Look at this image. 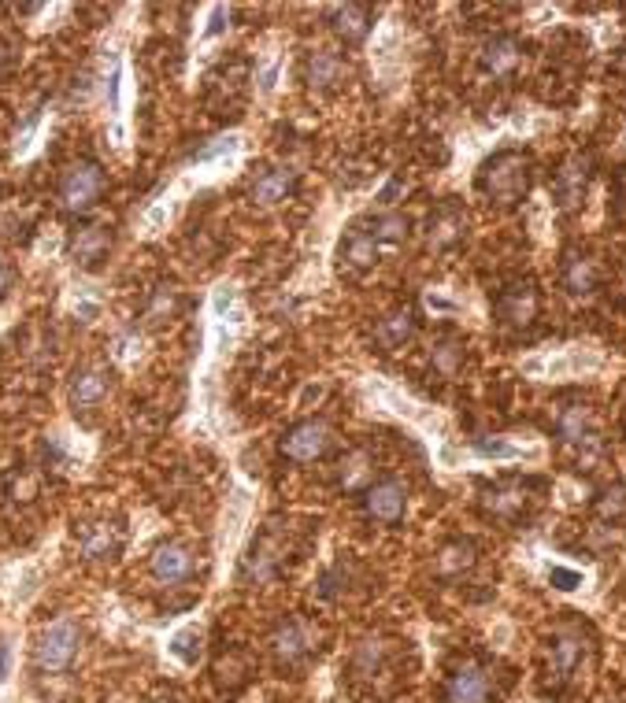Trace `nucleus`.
Wrapping results in <instances>:
<instances>
[{"label":"nucleus","instance_id":"f257e3e1","mask_svg":"<svg viewBox=\"0 0 626 703\" xmlns=\"http://www.w3.org/2000/svg\"><path fill=\"white\" fill-rule=\"evenodd\" d=\"M530 182H534V163H530V156H523V152H515V149H501V152H493V156L479 167V178H474V186H479V193L490 204L512 208V204H519L530 193Z\"/></svg>","mask_w":626,"mask_h":703},{"label":"nucleus","instance_id":"f03ea898","mask_svg":"<svg viewBox=\"0 0 626 703\" xmlns=\"http://www.w3.org/2000/svg\"><path fill=\"white\" fill-rule=\"evenodd\" d=\"M289 552H293L289 529H282V523H271L264 534L249 545V552L241 556L238 582L241 585H264V582H271V578H278L282 570H286Z\"/></svg>","mask_w":626,"mask_h":703},{"label":"nucleus","instance_id":"7ed1b4c3","mask_svg":"<svg viewBox=\"0 0 626 703\" xmlns=\"http://www.w3.org/2000/svg\"><path fill=\"white\" fill-rule=\"evenodd\" d=\"M557 441L563 452L571 455L579 466H593L601 460V433H597V419H593V407L574 400L563 404L557 415Z\"/></svg>","mask_w":626,"mask_h":703},{"label":"nucleus","instance_id":"20e7f679","mask_svg":"<svg viewBox=\"0 0 626 703\" xmlns=\"http://www.w3.org/2000/svg\"><path fill=\"white\" fill-rule=\"evenodd\" d=\"M319 640H322V634L308 623V618L286 615V618H278L275 629H271L267 645H271V656H275L278 670H305L311 659L319 656Z\"/></svg>","mask_w":626,"mask_h":703},{"label":"nucleus","instance_id":"39448f33","mask_svg":"<svg viewBox=\"0 0 626 703\" xmlns=\"http://www.w3.org/2000/svg\"><path fill=\"white\" fill-rule=\"evenodd\" d=\"M585 637L579 626H560L549 640V656H545V685L552 692H563L579 678L585 659Z\"/></svg>","mask_w":626,"mask_h":703},{"label":"nucleus","instance_id":"423d86ee","mask_svg":"<svg viewBox=\"0 0 626 703\" xmlns=\"http://www.w3.org/2000/svg\"><path fill=\"white\" fill-rule=\"evenodd\" d=\"M78 645H83V634L70 618H56L48 623L42 634H37L34 645V667L37 674H64V670L75 663Z\"/></svg>","mask_w":626,"mask_h":703},{"label":"nucleus","instance_id":"0eeeda50","mask_svg":"<svg viewBox=\"0 0 626 703\" xmlns=\"http://www.w3.org/2000/svg\"><path fill=\"white\" fill-rule=\"evenodd\" d=\"M538 315H541V293L534 289V282L504 285L497 300H493V319H497L501 330H512V333L534 330Z\"/></svg>","mask_w":626,"mask_h":703},{"label":"nucleus","instance_id":"6e6552de","mask_svg":"<svg viewBox=\"0 0 626 703\" xmlns=\"http://www.w3.org/2000/svg\"><path fill=\"white\" fill-rule=\"evenodd\" d=\"M278 448L289 463H319L334 452V426L322 422V419L293 422L289 430L282 433Z\"/></svg>","mask_w":626,"mask_h":703},{"label":"nucleus","instance_id":"1a4fd4ad","mask_svg":"<svg viewBox=\"0 0 626 703\" xmlns=\"http://www.w3.org/2000/svg\"><path fill=\"white\" fill-rule=\"evenodd\" d=\"M497 674L493 667L479 663V659H468L460 663L441 685V703H493L497 700Z\"/></svg>","mask_w":626,"mask_h":703},{"label":"nucleus","instance_id":"9d476101","mask_svg":"<svg viewBox=\"0 0 626 703\" xmlns=\"http://www.w3.org/2000/svg\"><path fill=\"white\" fill-rule=\"evenodd\" d=\"M100 193H105V171L94 160H78L59 178V208L70 216H86L100 200Z\"/></svg>","mask_w":626,"mask_h":703},{"label":"nucleus","instance_id":"9b49d317","mask_svg":"<svg viewBox=\"0 0 626 703\" xmlns=\"http://www.w3.org/2000/svg\"><path fill=\"white\" fill-rule=\"evenodd\" d=\"M149 574L156 585L164 589H182L197 578V552L186 541H164L149 556Z\"/></svg>","mask_w":626,"mask_h":703},{"label":"nucleus","instance_id":"f8f14e48","mask_svg":"<svg viewBox=\"0 0 626 703\" xmlns=\"http://www.w3.org/2000/svg\"><path fill=\"white\" fill-rule=\"evenodd\" d=\"M393 670V640L386 637H363L356 648H352V659H349V674L352 681H360V685H382V681L389 678Z\"/></svg>","mask_w":626,"mask_h":703},{"label":"nucleus","instance_id":"ddd939ff","mask_svg":"<svg viewBox=\"0 0 626 703\" xmlns=\"http://www.w3.org/2000/svg\"><path fill=\"white\" fill-rule=\"evenodd\" d=\"M363 512L367 518H375V523H400L404 512H408V485L400 482V477H378V482H371L363 488Z\"/></svg>","mask_w":626,"mask_h":703},{"label":"nucleus","instance_id":"4468645a","mask_svg":"<svg viewBox=\"0 0 626 703\" xmlns=\"http://www.w3.org/2000/svg\"><path fill=\"white\" fill-rule=\"evenodd\" d=\"M560 285L574 300L593 297L601 289V263L585 249H563L560 256Z\"/></svg>","mask_w":626,"mask_h":703},{"label":"nucleus","instance_id":"2eb2a0df","mask_svg":"<svg viewBox=\"0 0 626 703\" xmlns=\"http://www.w3.org/2000/svg\"><path fill=\"white\" fill-rule=\"evenodd\" d=\"M382 260V244L375 233L367 230V222H352L345 238L338 244V263L349 274H367Z\"/></svg>","mask_w":626,"mask_h":703},{"label":"nucleus","instance_id":"dca6fc26","mask_svg":"<svg viewBox=\"0 0 626 703\" xmlns=\"http://www.w3.org/2000/svg\"><path fill=\"white\" fill-rule=\"evenodd\" d=\"M112 393V371L105 363H83L70 378V407L75 415H86Z\"/></svg>","mask_w":626,"mask_h":703},{"label":"nucleus","instance_id":"f3484780","mask_svg":"<svg viewBox=\"0 0 626 703\" xmlns=\"http://www.w3.org/2000/svg\"><path fill=\"white\" fill-rule=\"evenodd\" d=\"M119 552H123V529L108 523V518L86 523L78 529V556L86 563H112V559H119Z\"/></svg>","mask_w":626,"mask_h":703},{"label":"nucleus","instance_id":"a211bd4d","mask_svg":"<svg viewBox=\"0 0 626 703\" xmlns=\"http://www.w3.org/2000/svg\"><path fill=\"white\" fill-rule=\"evenodd\" d=\"M590 167H593L590 156H571L557 171V178H552V200H557V208L563 211L582 208L585 193H590V178H593Z\"/></svg>","mask_w":626,"mask_h":703},{"label":"nucleus","instance_id":"6ab92c4d","mask_svg":"<svg viewBox=\"0 0 626 703\" xmlns=\"http://www.w3.org/2000/svg\"><path fill=\"white\" fill-rule=\"evenodd\" d=\"M530 507V485L523 482H504V485H490L482 493V515L497 518V523H515L523 518Z\"/></svg>","mask_w":626,"mask_h":703},{"label":"nucleus","instance_id":"aec40b11","mask_svg":"<svg viewBox=\"0 0 626 703\" xmlns=\"http://www.w3.org/2000/svg\"><path fill=\"white\" fill-rule=\"evenodd\" d=\"M108 252H112V227H105V222H89L70 238V260H75V267H86V271H97L100 263L108 260Z\"/></svg>","mask_w":626,"mask_h":703},{"label":"nucleus","instance_id":"412c9836","mask_svg":"<svg viewBox=\"0 0 626 703\" xmlns=\"http://www.w3.org/2000/svg\"><path fill=\"white\" fill-rule=\"evenodd\" d=\"M341 78H345V64H341V56L330 53V48H311L308 59H305V86L311 89V94L316 97L338 94Z\"/></svg>","mask_w":626,"mask_h":703},{"label":"nucleus","instance_id":"4be33fe9","mask_svg":"<svg viewBox=\"0 0 626 703\" xmlns=\"http://www.w3.org/2000/svg\"><path fill=\"white\" fill-rule=\"evenodd\" d=\"M416 330H419V315H416V308L404 304V308H393L382 315L375 326V341L382 352H400L416 341Z\"/></svg>","mask_w":626,"mask_h":703},{"label":"nucleus","instance_id":"5701e85b","mask_svg":"<svg viewBox=\"0 0 626 703\" xmlns=\"http://www.w3.org/2000/svg\"><path fill=\"white\" fill-rule=\"evenodd\" d=\"M482 75L486 78H512L515 67L523 64V41L515 34H497L482 45Z\"/></svg>","mask_w":626,"mask_h":703},{"label":"nucleus","instance_id":"b1692460","mask_svg":"<svg viewBox=\"0 0 626 703\" xmlns=\"http://www.w3.org/2000/svg\"><path fill=\"white\" fill-rule=\"evenodd\" d=\"M297 186H300V178L293 167H271L252 182L249 197H252V204H260V208H278V204H286L293 193H297Z\"/></svg>","mask_w":626,"mask_h":703},{"label":"nucleus","instance_id":"393cba45","mask_svg":"<svg viewBox=\"0 0 626 703\" xmlns=\"http://www.w3.org/2000/svg\"><path fill=\"white\" fill-rule=\"evenodd\" d=\"M463 233H468V216H463L457 204L433 208V216L427 219V244L433 252H446L452 244H460Z\"/></svg>","mask_w":626,"mask_h":703},{"label":"nucleus","instance_id":"a878e982","mask_svg":"<svg viewBox=\"0 0 626 703\" xmlns=\"http://www.w3.org/2000/svg\"><path fill=\"white\" fill-rule=\"evenodd\" d=\"M330 30H334L345 45H360V41L375 30V12H371L367 4H338L330 8Z\"/></svg>","mask_w":626,"mask_h":703},{"label":"nucleus","instance_id":"bb28decb","mask_svg":"<svg viewBox=\"0 0 626 703\" xmlns=\"http://www.w3.org/2000/svg\"><path fill=\"white\" fill-rule=\"evenodd\" d=\"M474 567H479V548L471 541H449L438 552V578H446V582H460Z\"/></svg>","mask_w":626,"mask_h":703},{"label":"nucleus","instance_id":"cd10ccee","mask_svg":"<svg viewBox=\"0 0 626 703\" xmlns=\"http://www.w3.org/2000/svg\"><path fill=\"white\" fill-rule=\"evenodd\" d=\"M167 656L182 667H197L205 659V634L197 626H178L167 637Z\"/></svg>","mask_w":626,"mask_h":703},{"label":"nucleus","instance_id":"c85d7f7f","mask_svg":"<svg viewBox=\"0 0 626 703\" xmlns=\"http://www.w3.org/2000/svg\"><path fill=\"white\" fill-rule=\"evenodd\" d=\"M371 474H375V460H371V452L367 448H352L338 466V485L345 488V493H352V488H367Z\"/></svg>","mask_w":626,"mask_h":703},{"label":"nucleus","instance_id":"c756f323","mask_svg":"<svg viewBox=\"0 0 626 703\" xmlns=\"http://www.w3.org/2000/svg\"><path fill=\"white\" fill-rule=\"evenodd\" d=\"M593 515H597L601 526H619L626 518V488L623 485H608L593 504Z\"/></svg>","mask_w":626,"mask_h":703},{"label":"nucleus","instance_id":"7c9ffc66","mask_svg":"<svg viewBox=\"0 0 626 703\" xmlns=\"http://www.w3.org/2000/svg\"><path fill=\"white\" fill-rule=\"evenodd\" d=\"M367 230L375 233L382 249H389V244H400L404 238H408V219H404L400 211H382V216H375L367 222Z\"/></svg>","mask_w":626,"mask_h":703},{"label":"nucleus","instance_id":"2f4dec72","mask_svg":"<svg viewBox=\"0 0 626 703\" xmlns=\"http://www.w3.org/2000/svg\"><path fill=\"white\" fill-rule=\"evenodd\" d=\"M460 363H463V341L460 338H441L430 349V366L438 374H446V378H452V374L460 371Z\"/></svg>","mask_w":626,"mask_h":703},{"label":"nucleus","instance_id":"473e14b6","mask_svg":"<svg viewBox=\"0 0 626 703\" xmlns=\"http://www.w3.org/2000/svg\"><path fill=\"white\" fill-rule=\"evenodd\" d=\"M182 308V297H178V289H171V285H160V289H153V297H149L145 304V319L149 322H167V319H175Z\"/></svg>","mask_w":626,"mask_h":703},{"label":"nucleus","instance_id":"72a5a7b5","mask_svg":"<svg viewBox=\"0 0 626 703\" xmlns=\"http://www.w3.org/2000/svg\"><path fill=\"white\" fill-rule=\"evenodd\" d=\"M105 97H108V111L119 119L123 116V64L119 56H112V70L105 75Z\"/></svg>","mask_w":626,"mask_h":703},{"label":"nucleus","instance_id":"f704fd0d","mask_svg":"<svg viewBox=\"0 0 626 703\" xmlns=\"http://www.w3.org/2000/svg\"><path fill=\"white\" fill-rule=\"evenodd\" d=\"M474 452H479L482 460H519L523 448L501 441V437H493V441H490V437H479V441H474Z\"/></svg>","mask_w":626,"mask_h":703},{"label":"nucleus","instance_id":"c9c22d12","mask_svg":"<svg viewBox=\"0 0 626 703\" xmlns=\"http://www.w3.org/2000/svg\"><path fill=\"white\" fill-rule=\"evenodd\" d=\"M234 311H238V289L234 285H216L211 289V315H216V322L230 319Z\"/></svg>","mask_w":626,"mask_h":703},{"label":"nucleus","instance_id":"e433bc0d","mask_svg":"<svg viewBox=\"0 0 626 703\" xmlns=\"http://www.w3.org/2000/svg\"><path fill=\"white\" fill-rule=\"evenodd\" d=\"M238 149H241V138H234V134H230V138H219L216 145H208L205 152H197V163H205V167H208V163L234 160V156H238Z\"/></svg>","mask_w":626,"mask_h":703},{"label":"nucleus","instance_id":"4c0bfd02","mask_svg":"<svg viewBox=\"0 0 626 703\" xmlns=\"http://www.w3.org/2000/svg\"><path fill=\"white\" fill-rule=\"evenodd\" d=\"M549 585L552 589H560V593H574V589H582L585 585V574L582 570H574V567H549Z\"/></svg>","mask_w":626,"mask_h":703},{"label":"nucleus","instance_id":"58836bf2","mask_svg":"<svg viewBox=\"0 0 626 703\" xmlns=\"http://www.w3.org/2000/svg\"><path fill=\"white\" fill-rule=\"evenodd\" d=\"M245 512H249V496L241 493H234V501H230V515H227V526H223V541L230 545L238 537V529H241V523H245Z\"/></svg>","mask_w":626,"mask_h":703},{"label":"nucleus","instance_id":"ea45409f","mask_svg":"<svg viewBox=\"0 0 626 703\" xmlns=\"http://www.w3.org/2000/svg\"><path fill=\"white\" fill-rule=\"evenodd\" d=\"M37 127H42V111H30V116H26V122H23V130H19V134H15V152H19V156H26V152H30V145H34V138H37Z\"/></svg>","mask_w":626,"mask_h":703},{"label":"nucleus","instance_id":"a19ab883","mask_svg":"<svg viewBox=\"0 0 626 703\" xmlns=\"http://www.w3.org/2000/svg\"><path fill=\"white\" fill-rule=\"evenodd\" d=\"M15 674V645L12 634H0V685H8Z\"/></svg>","mask_w":626,"mask_h":703},{"label":"nucleus","instance_id":"79ce46f5","mask_svg":"<svg viewBox=\"0 0 626 703\" xmlns=\"http://www.w3.org/2000/svg\"><path fill=\"white\" fill-rule=\"evenodd\" d=\"M227 26H230V12L223 4H216V8H208V26H205V41L211 37H219V34H227Z\"/></svg>","mask_w":626,"mask_h":703},{"label":"nucleus","instance_id":"37998d69","mask_svg":"<svg viewBox=\"0 0 626 703\" xmlns=\"http://www.w3.org/2000/svg\"><path fill=\"white\" fill-rule=\"evenodd\" d=\"M116 355L123 363L141 360V338H138V333H119V338H116Z\"/></svg>","mask_w":626,"mask_h":703},{"label":"nucleus","instance_id":"c03bdc74","mask_svg":"<svg viewBox=\"0 0 626 703\" xmlns=\"http://www.w3.org/2000/svg\"><path fill=\"white\" fill-rule=\"evenodd\" d=\"M167 219H171V204H167V200H156L153 208L145 211V227H149V230H164Z\"/></svg>","mask_w":626,"mask_h":703},{"label":"nucleus","instance_id":"a18cd8bd","mask_svg":"<svg viewBox=\"0 0 626 703\" xmlns=\"http://www.w3.org/2000/svg\"><path fill=\"white\" fill-rule=\"evenodd\" d=\"M278 70H282V59H267L264 70H260V94H275V86H278Z\"/></svg>","mask_w":626,"mask_h":703},{"label":"nucleus","instance_id":"49530a36","mask_svg":"<svg viewBox=\"0 0 626 703\" xmlns=\"http://www.w3.org/2000/svg\"><path fill=\"white\" fill-rule=\"evenodd\" d=\"M75 315L83 322H97L100 319V300H94V297H75Z\"/></svg>","mask_w":626,"mask_h":703},{"label":"nucleus","instance_id":"de8ad7c7","mask_svg":"<svg viewBox=\"0 0 626 703\" xmlns=\"http://www.w3.org/2000/svg\"><path fill=\"white\" fill-rule=\"evenodd\" d=\"M12 289H15V267L0 260V304L8 300V293H12Z\"/></svg>","mask_w":626,"mask_h":703},{"label":"nucleus","instance_id":"09e8293b","mask_svg":"<svg viewBox=\"0 0 626 703\" xmlns=\"http://www.w3.org/2000/svg\"><path fill=\"white\" fill-rule=\"evenodd\" d=\"M427 308H430V311H446V315H452V311H460V304L449 300L446 293H427Z\"/></svg>","mask_w":626,"mask_h":703},{"label":"nucleus","instance_id":"8fccbe9b","mask_svg":"<svg viewBox=\"0 0 626 703\" xmlns=\"http://www.w3.org/2000/svg\"><path fill=\"white\" fill-rule=\"evenodd\" d=\"M322 393H327V389H322V385H305V393H300V407H308L311 400H322Z\"/></svg>","mask_w":626,"mask_h":703},{"label":"nucleus","instance_id":"3c124183","mask_svg":"<svg viewBox=\"0 0 626 703\" xmlns=\"http://www.w3.org/2000/svg\"><path fill=\"white\" fill-rule=\"evenodd\" d=\"M397 193H400V182H386V189L378 193V204H382V208H389V204H393V197H397Z\"/></svg>","mask_w":626,"mask_h":703},{"label":"nucleus","instance_id":"603ef678","mask_svg":"<svg viewBox=\"0 0 626 703\" xmlns=\"http://www.w3.org/2000/svg\"><path fill=\"white\" fill-rule=\"evenodd\" d=\"M56 249H59V238H56V233H53V238H45L42 244H37V252H42V256H53Z\"/></svg>","mask_w":626,"mask_h":703},{"label":"nucleus","instance_id":"864d4df0","mask_svg":"<svg viewBox=\"0 0 626 703\" xmlns=\"http://www.w3.org/2000/svg\"><path fill=\"white\" fill-rule=\"evenodd\" d=\"M615 197H619V211H626V167L619 175V189H615Z\"/></svg>","mask_w":626,"mask_h":703},{"label":"nucleus","instance_id":"5fc2aeb1","mask_svg":"<svg viewBox=\"0 0 626 703\" xmlns=\"http://www.w3.org/2000/svg\"><path fill=\"white\" fill-rule=\"evenodd\" d=\"M149 703H182L178 696H171V692H160V696H153Z\"/></svg>","mask_w":626,"mask_h":703}]
</instances>
